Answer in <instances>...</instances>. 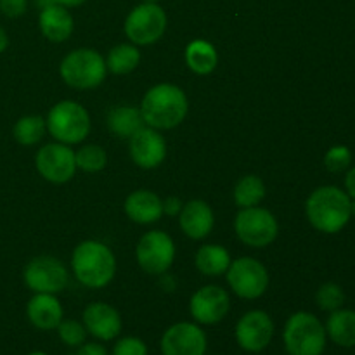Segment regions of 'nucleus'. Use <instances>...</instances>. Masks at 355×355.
Here are the masks:
<instances>
[{"label": "nucleus", "mask_w": 355, "mask_h": 355, "mask_svg": "<svg viewBox=\"0 0 355 355\" xmlns=\"http://www.w3.org/2000/svg\"><path fill=\"white\" fill-rule=\"evenodd\" d=\"M142 120L156 130H170L182 123L189 111V99L180 87L172 83H158L142 97Z\"/></svg>", "instance_id": "nucleus-1"}, {"label": "nucleus", "mask_w": 355, "mask_h": 355, "mask_svg": "<svg viewBox=\"0 0 355 355\" xmlns=\"http://www.w3.org/2000/svg\"><path fill=\"white\" fill-rule=\"evenodd\" d=\"M349 194L336 186H321L312 191L305 203V214L315 231L322 234H336L350 222Z\"/></svg>", "instance_id": "nucleus-2"}, {"label": "nucleus", "mask_w": 355, "mask_h": 355, "mask_svg": "<svg viewBox=\"0 0 355 355\" xmlns=\"http://www.w3.org/2000/svg\"><path fill=\"white\" fill-rule=\"evenodd\" d=\"M71 269L80 284L90 290H101L113 281L116 274V259L110 246L89 239L73 250Z\"/></svg>", "instance_id": "nucleus-3"}, {"label": "nucleus", "mask_w": 355, "mask_h": 355, "mask_svg": "<svg viewBox=\"0 0 355 355\" xmlns=\"http://www.w3.org/2000/svg\"><path fill=\"white\" fill-rule=\"evenodd\" d=\"M283 343L288 355H322L328 343L326 328L311 312H295L283 329Z\"/></svg>", "instance_id": "nucleus-4"}, {"label": "nucleus", "mask_w": 355, "mask_h": 355, "mask_svg": "<svg viewBox=\"0 0 355 355\" xmlns=\"http://www.w3.org/2000/svg\"><path fill=\"white\" fill-rule=\"evenodd\" d=\"M59 73L66 85L73 89H96L106 80V59L94 49H76L62 59Z\"/></svg>", "instance_id": "nucleus-5"}, {"label": "nucleus", "mask_w": 355, "mask_h": 355, "mask_svg": "<svg viewBox=\"0 0 355 355\" xmlns=\"http://www.w3.org/2000/svg\"><path fill=\"white\" fill-rule=\"evenodd\" d=\"M45 123L55 141L68 146L85 141L92 127L89 111L76 101H61L52 106L45 118Z\"/></svg>", "instance_id": "nucleus-6"}, {"label": "nucleus", "mask_w": 355, "mask_h": 355, "mask_svg": "<svg viewBox=\"0 0 355 355\" xmlns=\"http://www.w3.org/2000/svg\"><path fill=\"white\" fill-rule=\"evenodd\" d=\"M234 231L239 241L252 248H266L276 241L279 224L270 210L262 207L241 208L234 218Z\"/></svg>", "instance_id": "nucleus-7"}, {"label": "nucleus", "mask_w": 355, "mask_h": 355, "mask_svg": "<svg viewBox=\"0 0 355 355\" xmlns=\"http://www.w3.org/2000/svg\"><path fill=\"white\" fill-rule=\"evenodd\" d=\"M166 24L168 17L159 3L142 2L128 12L125 35L134 45H151L165 35Z\"/></svg>", "instance_id": "nucleus-8"}, {"label": "nucleus", "mask_w": 355, "mask_h": 355, "mask_svg": "<svg viewBox=\"0 0 355 355\" xmlns=\"http://www.w3.org/2000/svg\"><path fill=\"white\" fill-rule=\"evenodd\" d=\"M227 284L243 300H257L269 288V272L260 260L241 257L232 260L227 272Z\"/></svg>", "instance_id": "nucleus-9"}, {"label": "nucleus", "mask_w": 355, "mask_h": 355, "mask_svg": "<svg viewBox=\"0 0 355 355\" xmlns=\"http://www.w3.org/2000/svg\"><path fill=\"white\" fill-rule=\"evenodd\" d=\"M135 259L141 269L151 276H163L175 260V243L166 232L149 231L135 246Z\"/></svg>", "instance_id": "nucleus-10"}, {"label": "nucleus", "mask_w": 355, "mask_h": 355, "mask_svg": "<svg viewBox=\"0 0 355 355\" xmlns=\"http://www.w3.org/2000/svg\"><path fill=\"white\" fill-rule=\"evenodd\" d=\"M24 284L33 293L58 295L68 284V270L59 259L51 255L35 257L28 262L23 272Z\"/></svg>", "instance_id": "nucleus-11"}, {"label": "nucleus", "mask_w": 355, "mask_h": 355, "mask_svg": "<svg viewBox=\"0 0 355 355\" xmlns=\"http://www.w3.org/2000/svg\"><path fill=\"white\" fill-rule=\"evenodd\" d=\"M272 318L263 311H250L236 322L234 336L239 349L248 354H260L270 345L274 338Z\"/></svg>", "instance_id": "nucleus-12"}, {"label": "nucleus", "mask_w": 355, "mask_h": 355, "mask_svg": "<svg viewBox=\"0 0 355 355\" xmlns=\"http://www.w3.org/2000/svg\"><path fill=\"white\" fill-rule=\"evenodd\" d=\"M35 165L45 180L52 184H64L75 177V151L62 142H51L38 149Z\"/></svg>", "instance_id": "nucleus-13"}, {"label": "nucleus", "mask_w": 355, "mask_h": 355, "mask_svg": "<svg viewBox=\"0 0 355 355\" xmlns=\"http://www.w3.org/2000/svg\"><path fill=\"white\" fill-rule=\"evenodd\" d=\"M159 350L163 355H207V333L198 322H175L163 333Z\"/></svg>", "instance_id": "nucleus-14"}, {"label": "nucleus", "mask_w": 355, "mask_h": 355, "mask_svg": "<svg viewBox=\"0 0 355 355\" xmlns=\"http://www.w3.org/2000/svg\"><path fill=\"white\" fill-rule=\"evenodd\" d=\"M231 311V297L224 288L208 284L191 297L189 312L200 326H215Z\"/></svg>", "instance_id": "nucleus-15"}, {"label": "nucleus", "mask_w": 355, "mask_h": 355, "mask_svg": "<svg viewBox=\"0 0 355 355\" xmlns=\"http://www.w3.org/2000/svg\"><path fill=\"white\" fill-rule=\"evenodd\" d=\"M128 141H130L128 151H130L132 162L141 168L151 170L165 162L166 141L156 128L144 125Z\"/></svg>", "instance_id": "nucleus-16"}, {"label": "nucleus", "mask_w": 355, "mask_h": 355, "mask_svg": "<svg viewBox=\"0 0 355 355\" xmlns=\"http://www.w3.org/2000/svg\"><path fill=\"white\" fill-rule=\"evenodd\" d=\"M82 322L87 333L99 342H113L121 335L123 321L113 305L104 302H94L85 307L82 314Z\"/></svg>", "instance_id": "nucleus-17"}, {"label": "nucleus", "mask_w": 355, "mask_h": 355, "mask_svg": "<svg viewBox=\"0 0 355 355\" xmlns=\"http://www.w3.org/2000/svg\"><path fill=\"white\" fill-rule=\"evenodd\" d=\"M179 225L184 234L191 239H205L215 225V215L210 205L203 200H191L179 214Z\"/></svg>", "instance_id": "nucleus-18"}, {"label": "nucleus", "mask_w": 355, "mask_h": 355, "mask_svg": "<svg viewBox=\"0 0 355 355\" xmlns=\"http://www.w3.org/2000/svg\"><path fill=\"white\" fill-rule=\"evenodd\" d=\"M28 321L40 331H51L64 319L61 302L52 293H35L26 305Z\"/></svg>", "instance_id": "nucleus-19"}, {"label": "nucleus", "mask_w": 355, "mask_h": 355, "mask_svg": "<svg viewBox=\"0 0 355 355\" xmlns=\"http://www.w3.org/2000/svg\"><path fill=\"white\" fill-rule=\"evenodd\" d=\"M125 214L135 224H155L163 217V200L153 191H134L125 200Z\"/></svg>", "instance_id": "nucleus-20"}, {"label": "nucleus", "mask_w": 355, "mask_h": 355, "mask_svg": "<svg viewBox=\"0 0 355 355\" xmlns=\"http://www.w3.org/2000/svg\"><path fill=\"white\" fill-rule=\"evenodd\" d=\"M38 26H40L42 35L47 40L61 44V42H66L71 37L75 21H73V16L69 14L68 7L52 3V6L45 7V9H40Z\"/></svg>", "instance_id": "nucleus-21"}, {"label": "nucleus", "mask_w": 355, "mask_h": 355, "mask_svg": "<svg viewBox=\"0 0 355 355\" xmlns=\"http://www.w3.org/2000/svg\"><path fill=\"white\" fill-rule=\"evenodd\" d=\"M326 335L338 347H355V311L338 309L329 312V318L324 324Z\"/></svg>", "instance_id": "nucleus-22"}, {"label": "nucleus", "mask_w": 355, "mask_h": 355, "mask_svg": "<svg viewBox=\"0 0 355 355\" xmlns=\"http://www.w3.org/2000/svg\"><path fill=\"white\" fill-rule=\"evenodd\" d=\"M144 125L141 110L135 106H114L107 113V128L114 137L130 139Z\"/></svg>", "instance_id": "nucleus-23"}, {"label": "nucleus", "mask_w": 355, "mask_h": 355, "mask_svg": "<svg viewBox=\"0 0 355 355\" xmlns=\"http://www.w3.org/2000/svg\"><path fill=\"white\" fill-rule=\"evenodd\" d=\"M232 259L227 248L220 245H205L196 252V269L208 277H217L227 272Z\"/></svg>", "instance_id": "nucleus-24"}, {"label": "nucleus", "mask_w": 355, "mask_h": 355, "mask_svg": "<svg viewBox=\"0 0 355 355\" xmlns=\"http://www.w3.org/2000/svg\"><path fill=\"white\" fill-rule=\"evenodd\" d=\"M186 64L196 75H210L218 64V52L210 42L196 38L186 47Z\"/></svg>", "instance_id": "nucleus-25"}, {"label": "nucleus", "mask_w": 355, "mask_h": 355, "mask_svg": "<svg viewBox=\"0 0 355 355\" xmlns=\"http://www.w3.org/2000/svg\"><path fill=\"white\" fill-rule=\"evenodd\" d=\"M141 62V52L134 44L114 45L106 58V66L114 75H128Z\"/></svg>", "instance_id": "nucleus-26"}, {"label": "nucleus", "mask_w": 355, "mask_h": 355, "mask_svg": "<svg viewBox=\"0 0 355 355\" xmlns=\"http://www.w3.org/2000/svg\"><path fill=\"white\" fill-rule=\"evenodd\" d=\"M234 203L239 208L259 207L266 198V184L257 175H245L238 180L234 187Z\"/></svg>", "instance_id": "nucleus-27"}, {"label": "nucleus", "mask_w": 355, "mask_h": 355, "mask_svg": "<svg viewBox=\"0 0 355 355\" xmlns=\"http://www.w3.org/2000/svg\"><path fill=\"white\" fill-rule=\"evenodd\" d=\"M45 132H47L45 118L38 116V114H28V116L19 118L12 128L14 139H16L21 146L38 144V142L44 139Z\"/></svg>", "instance_id": "nucleus-28"}, {"label": "nucleus", "mask_w": 355, "mask_h": 355, "mask_svg": "<svg viewBox=\"0 0 355 355\" xmlns=\"http://www.w3.org/2000/svg\"><path fill=\"white\" fill-rule=\"evenodd\" d=\"M76 168L83 170L87 173L101 172L107 165V155L104 148L97 144H89L80 148V151L75 153Z\"/></svg>", "instance_id": "nucleus-29"}, {"label": "nucleus", "mask_w": 355, "mask_h": 355, "mask_svg": "<svg viewBox=\"0 0 355 355\" xmlns=\"http://www.w3.org/2000/svg\"><path fill=\"white\" fill-rule=\"evenodd\" d=\"M315 304L321 311L333 312L338 311L345 304V293L342 286L336 283H324L315 293Z\"/></svg>", "instance_id": "nucleus-30"}, {"label": "nucleus", "mask_w": 355, "mask_h": 355, "mask_svg": "<svg viewBox=\"0 0 355 355\" xmlns=\"http://www.w3.org/2000/svg\"><path fill=\"white\" fill-rule=\"evenodd\" d=\"M55 329H58L59 340L66 347H73V349H78L82 343H85L87 335H89L83 322L76 321V319H62Z\"/></svg>", "instance_id": "nucleus-31"}, {"label": "nucleus", "mask_w": 355, "mask_h": 355, "mask_svg": "<svg viewBox=\"0 0 355 355\" xmlns=\"http://www.w3.org/2000/svg\"><path fill=\"white\" fill-rule=\"evenodd\" d=\"M352 163V153L347 146H333L324 155V166L333 173H340L347 170Z\"/></svg>", "instance_id": "nucleus-32"}, {"label": "nucleus", "mask_w": 355, "mask_h": 355, "mask_svg": "<svg viewBox=\"0 0 355 355\" xmlns=\"http://www.w3.org/2000/svg\"><path fill=\"white\" fill-rule=\"evenodd\" d=\"M111 355H149V350L144 340L137 336H123L116 340Z\"/></svg>", "instance_id": "nucleus-33"}, {"label": "nucleus", "mask_w": 355, "mask_h": 355, "mask_svg": "<svg viewBox=\"0 0 355 355\" xmlns=\"http://www.w3.org/2000/svg\"><path fill=\"white\" fill-rule=\"evenodd\" d=\"M28 0H0V12L7 17H19L26 12Z\"/></svg>", "instance_id": "nucleus-34"}, {"label": "nucleus", "mask_w": 355, "mask_h": 355, "mask_svg": "<svg viewBox=\"0 0 355 355\" xmlns=\"http://www.w3.org/2000/svg\"><path fill=\"white\" fill-rule=\"evenodd\" d=\"M75 355H107L106 347L103 343H97V342H90V343H82L76 350Z\"/></svg>", "instance_id": "nucleus-35"}, {"label": "nucleus", "mask_w": 355, "mask_h": 355, "mask_svg": "<svg viewBox=\"0 0 355 355\" xmlns=\"http://www.w3.org/2000/svg\"><path fill=\"white\" fill-rule=\"evenodd\" d=\"M182 201L177 196H168L166 200H163V214L168 215V217H177L182 210Z\"/></svg>", "instance_id": "nucleus-36"}, {"label": "nucleus", "mask_w": 355, "mask_h": 355, "mask_svg": "<svg viewBox=\"0 0 355 355\" xmlns=\"http://www.w3.org/2000/svg\"><path fill=\"white\" fill-rule=\"evenodd\" d=\"M345 193L349 194L350 200H355V166H352L345 175Z\"/></svg>", "instance_id": "nucleus-37"}, {"label": "nucleus", "mask_w": 355, "mask_h": 355, "mask_svg": "<svg viewBox=\"0 0 355 355\" xmlns=\"http://www.w3.org/2000/svg\"><path fill=\"white\" fill-rule=\"evenodd\" d=\"M7 47H9V37H7V31L0 26V54H2Z\"/></svg>", "instance_id": "nucleus-38"}, {"label": "nucleus", "mask_w": 355, "mask_h": 355, "mask_svg": "<svg viewBox=\"0 0 355 355\" xmlns=\"http://www.w3.org/2000/svg\"><path fill=\"white\" fill-rule=\"evenodd\" d=\"M87 0H55V3H59V6H64V7H78L82 6V3H85Z\"/></svg>", "instance_id": "nucleus-39"}, {"label": "nucleus", "mask_w": 355, "mask_h": 355, "mask_svg": "<svg viewBox=\"0 0 355 355\" xmlns=\"http://www.w3.org/2000/svg\"><path fill=\"white\" fill-rule=\"evenodd\" d=\"M35 3H37V7H40V9H45V7L55 3V0H35Z\"/></svg>", "instance_id": "nucleus-40"}, {"label": "nucleus", "mask_w": 355, "mask_h": 355, "mask_svg": "<svg viewBox=\"0 0 355 355\" xmlns=\"http://www.w3.org/2000/svg\"><path fill=\"white\" fill-rule=\"evenodd\" d=\"M350 215L355 218V200H352V203H350Z\"/></svg>", "instance_id": "nucleus-41"}, {"label": "nucleus", "mask_w": 355, "mask_h": 355, "mask_svg": "<svg viewBox=\"0 0 355 355\" xmlns=\"http://www.w3.org/2000/svg\"><path fill=\"white\" fill-rule=\"evenodd\" d=\"M28 355H49V354H45V352H40V350H35V352H30Z\"/></svg>", "instance_id": "nucleus-42"}, {"label": "nucleus", "mask_w": 355, "mask_h": 355, "mask_svg": "<svg viewBox=\"0 0 355 355\" xmlns=\"http://www.w3.org/2000/svg\"><path fill=\"white\" fill-rule=\"evenodd\" d=\"M144 2H155V3H158L159 0H144Z\"/></svg>", "instance_id": "nucleus-43"}]
</instances>
